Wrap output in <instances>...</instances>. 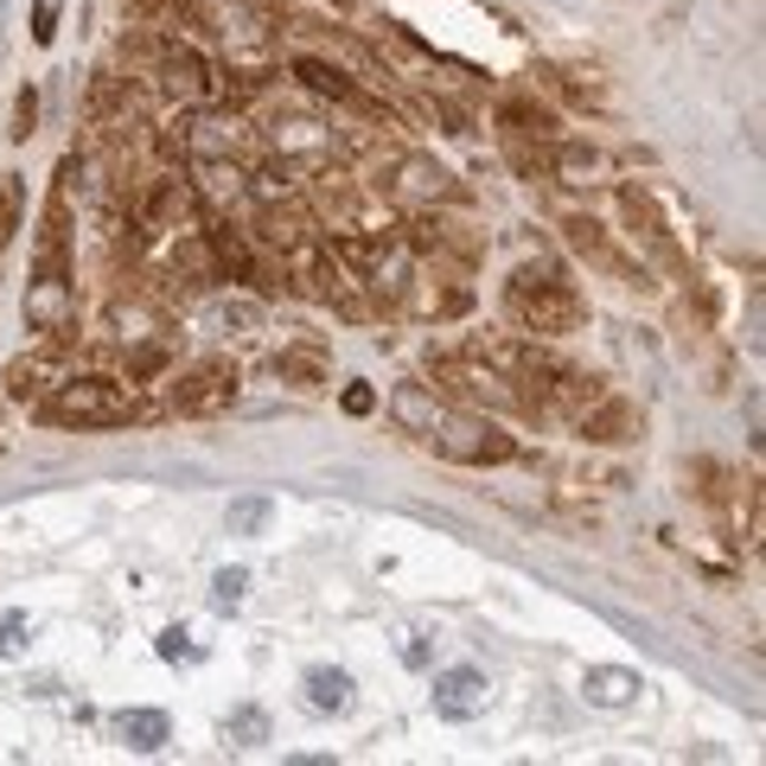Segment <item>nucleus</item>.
Listing matches in <instances>:
<instances>
[{
    "instance_id": "nucleus-1",
    "label": "nucleus",
    "mask_w": 766,
    "mask_h": 766,
    "mask_svg": "<svg viewBox=\"0 0 766 766\" xmlns=\"http://www.w3.org/2000/svg\"><path fill=\"white\" fill-rule=\"evenodd\" d=\"M505 313L517 320L524 339H568V332L587 326V301L568 288L562 275H536V269H517L505 288Z\"/></svg>"
},
{
    "instance_id": "nucleus-2",
    "label": "nucleus",
    "mask_w": 766,
    "mask_h": 766,
    "mask_svg": "<svg viewBox=\"0 0 766 766\" xmlns=\"http://www.w3.org/2000/svg\"><path fill=\"white\" fill-rule=\"evenodd\" d=\"M128 415H141L134 390L109 377H64L46 396V422L58 429H122Z\"/></svg>"
},
{
    "instance_id": "nucleus-3",
    "label": "nucleus",
    "mask_w": 766,
    "mask_h": 766,
    "mask_svg": "<svg viewBox=\"0 0 766 766\" xmlns=\"http://www.w3.org/2000/svg\"><path fill=\"white\" fill-rule=\"evenodd\" d=\"M377 199L409 204V211H429V204H454L460 185H454V173H447L434 153L403 148V153H390V160L377 167Z\"/></svg>"
},
{
    "instance_id": "nucleus-4",
    "label": "nucleus",
    "mask_w": 766,
    "mask_h": 766,
    "mask_svg": "<svg viewBox=\"0 0 766 766\" xmlns=\"http://www.w3.org/2000/svg\"><path fill=\"white\" fill-rule=\"evenodd\" d=\"M434 454L460 460V466H505L517 454V441L505 429H492L485 415H466V409H441V422L429 429Z\"/></svg>"
},
{
    "instance_id": "nucleus-5",
    "label": "nucleus",
    "mask_w": 766,
    "mask_h": 766,
    "mask_svg": "<svg viewBox=\"0 0 766 766\" xmlns=\"http://www.w3.org/2000/svg\"><path fill=\"white\" fill-rule=\"evenodd\" d=\"M288 288H294L301 301L364 313V306L352 301V269H345V255H332L326 243H301V250L288 255Z\"/></svg>"
},
{
    "instance_id": "nucleus-6",
    "label": "nucleus",
    "mask_w": 766,
    "mask_h": 766,
    "mask_svg": "<svg viewBox=\"0 0 766 766\" xmlns=\"http://www.w3.org/2000/svg\"><path fill=\"white\" fill-rule=\"evenodd\" d=\"M236 364L230 357H204V364H192L185 377L173 383V409L179 415H224L230 403H236Z\"/></svg>"
},
{
    "instance_id": "nucleus-7",
    "label": "nucleus",
    "mask_w": 766,
    "mask_h": 766,
    "mask_svg": "<svg viewBox=\"0 0 766 766\" xmlns=\"http://www.w3.org/2000/svg\"><path fill=\"white\" fill-rule=\"evenodd\" d=\"M696 473L709 480V485H703V498L728 517L735 543H754V536H760V492H754V480H735V473H728V466H715V460H703Z\"/></svg>"
},
{
    "instance_id": "nucleus-8",
    "label": "nucleus",
    "mask_w": 766,
    "mask_h": 766,
    "mask_svg": "<svg viewBox=\"0 0 766 766\" xmlns=\"http://www.w3.org/2000/svg\"><path fill=\"white\" fill-rule=\"evenodd\" d=\"M320 211H326V224L339 230V236H364V230H383L377 224V204L364 199V185L345 173H332V167H320Z\"/></svg>"
},
{
    "instance_id": "nucleus-9",
    "label": "nucleus",
    "mask_w": 766,
    "mask_h": 766,
    "mask_svg": "<svg viewBox=\"0 0 766 766\" xmlns=\"http://www.w3.org/2000/svg\"><path fill=\"white\" fill-rule=\"evenodd\" d=\"M619 218H626V230H633L652 255H658L664 269H677V275H684V255H677V243H671V224H664V211L652 204V192L619 185Z\"/></svg>"
},
{
    "instance_id": "nucleus-10",
    "label": "nucleus",
    "mask_w": 766,
    "mask_h": 766,
    "mask_svg": "<svg viewBox=\"0 0 766 766\" xmlns=\"http://www.w3.org/2000/svg\"><path fill=\"white\" fill-rule=\"evenodd\" d=\"M485 703H492V684L473 664H454V671L434 677V715L441 722H473V715H485Z\"/></svg>"
},
{
    "instance_id": "nucleus-11",
    "label": "nucleus",
    "mask_w": 766,
    "mask_h": 766,
    "mask_svg": "<svg viewBox=\"0 0 766 766\" xmlns=\"http://www.w3.org/2000/svg\"><path fill=\"white\" fill-rule=\"evenodd\" d=\"M26 320L39 332L71 326V281H64V262H39V275L26 288Z\"/></svg>"
},
{
    "instance_id": "nucleus-12",
    "label": "nucleus",
    "mask_w": 766,
    "mask_h": 766,
    "mask_svg": "<svg viewBox=\"0 0 766 766\" xmlns=\"http://www.w3.org/2000/svg\"><path fill=\"white\" fill-rule=\"evenodd\" d=\"M294 77H301L313 97H332V102H345V109H357V115H371V122L390 128V115H383L377 102L364 97V90H357V83L339 71V64H326V58H294Z\"/></svg>"
},
{
    "instance_id": "nucleus-13",
    "label": "nucleus",
    "mask_w": 766,
    "mask_h": 766,
    "mask_svg": "<svg viewBox=\"0 0 766 766\" xmlns=\"http://www.w3.org/2000/svg\"><path fill=\"white\" fill-rule=\"evenodd\" d=\"M638 689H645V677L626 671V664H587V677H582V696L594 709H633Z\"/></svg>"
},
{
    "instance_id": "nucleus-14",
    "label": "nucleus",
    "mask_w": 766,
    "mask_h": 766,
    "mask_svg": "<svg viewBox=\"0 0 766 766\" xmlns=\"http://www.w3.org/2000/svg\"><path fill=\"white\" fill-rule=\"evenodd\" d=\"M582 434H587V441L619 447V441H638V434H645V415H638L633 403H619V396H601V403L582 415Z\"/></svg>"
},
{
    "instance_id": "nucleus-15",
    "label": "nucleus",
    "mask_w": 766,
    "mask_h": 766,
    "mask_svg": "<svg viewBox=\"0 0 766 766\" xmlns=\"http://www.w3.org/2000/svg\"><path fill=\"white\" fill-rule=\"evenodd\" d=\"M58 383H64L58 352H32V357H13V364H7V396H13V403H39Z\"/></svg>"
},
{
    "instance_id": "nucleus-16",
    "label": "nucleus",
    "mask_w": 766,
    "mask_h": 766,
    "mask_svg": "<svg viewBox=\"0 0 766 766\" xmlns=\"http://www.w3.org/2000/svg\"><path fill=\"white\" fill-rule=\"evenodd\" d=\"M301 689H306V709L313 715H345L357 684L345 677V671H332V664H313V671L301 677Z\"/></svg>"
},
{
    "instance_id": "nucleus-17",
    "label": "nucleus",
    "mask_w": 766,
    "mask_h": 766,
    "mask_svg": "<svg viewBox=\"0 0 766 766\" xmlns=\"http://www.w3.org/2000/svg\"><path fill=\"white\" fill-rule=\"evenodd\" d=\"M167 735H173V722L160 709H122L115 715V740H122L128 754H160Z\"/></svg>"
},
{
    "instance_id": "nucleus-18",
    "label": "nucleus",
    "mask_w": 766,
    "mask_h": 766,
    "mask_svg": "<svg viewBox=\"0 0 766 766\" xmlns=\"http://www.w3.org/2000/svg\"><path fill=\"white\" fill-rule=\"evenodd\" d=\"M204 250H211V269H218V275H230V281H250L255 275L250 243H243L230 224H211V230H204Z\"/></svg>"
},
{
    "instance_id": "nucleus-19",
    "label": "nucleus",
    "mask_w": 766,
    "mask_h": 766,
    "mask_svg": "<svg viewBox=\"0 0 766 766\" xmlns=\"http://www.w3.org/2000/svg\"><path fill=\"white\" fill-rule=\"evenodd\" d=\"M192 211H199V185H185V179H153L148 224H185Z\"/></svg>"
},
{
    "instance_id": "nucleus-20",
    "label": "nucleus",
    "mask_w": 766,
    "mask_h": 766,
    "mask_svg": "<svg viewBox=\"0 0 766 766\" xmlns=\"http://www.w3.org/2000/svg\"><path fill=\"white\" fill-rule=\"evenodd\" d=\"M390 415L403 422L409 434H429L434 422H441V403H434V390L429 383H403L396 396H390Z\"/></svg>"
},
{
    "instance_id": "nucleus-21",
    "label": "nucleus",
    "mask_w": 766,
    "mask_h": 766,
    "mask_svg": "<svg viewBox=\"0 0 766 766\" xmlns=\"http://www.w3.org/2000/svg\"><path fill=\"white\" fill-rule=\"evenodd\" d=\"M275 377H281V383H294V390H326L332 371H326V357H320V352L294 345V352H281V357H275Z\"/></svg>"
},
{
    "instance_id": "nucleus-22",
    "label": "nucleus",
    "mask_w": 766,
    "mask_h": 766,
    "mask_svg": "<svg viewBox=\"0 0 766 766\" xmlns=\"http://www.w3.org/2000/svg\"><path fill=\"white\" fill-rule=\"evenodd\" d=\"M192 134V148H204V153H236V148H250V128L236 122V115H204V122H192L185 128Z\"/></svg>"
},
{
    "instance_id": "nucleus-23",
    "label": "nucleus",
    "mask_w": 766,
    "mask_h": 766,
    "mask_svg": "<svg viewBox=\"0 0 766 766\" xmlns=\"http://www.w3.org/2000/svg\"><path fill=\"white\" fill-rule=\"evenodd\" d=\"M250 173L236 160H199V199H243Z\"/></svg>"
},
{
    "instance_id": "nucleus-24",
    "label": "nucleus",
    "mask_w": 766,
    "mask_h": 766,
    "mask_svg": "<svg viewBox=\"0 0 766 766\" xmlns=\"http://www.w3.org/2000/svg\"><path fill=\"white\" fill-rule=\"evenodd\" d=\"M505 128H511V134H536V141H556V115H550L543 102H531V97H511V102H505Z\"/></svg>"
},
{
    "instance_id": "nucleus-25",
    "label": "nucleus",
    "mask_w": 766,
    "mask_h": 766,
    "mask_svg": "<svg viewBox=\"0 0 766 766\" xmlns=\"http://www.w3.org/2000/svg\"><path fill=\"white\" fill-rule=\"evenodd\" d=\"M262 236H269V243H275L281 255H294L301 243H313V218H306V211H269Z\"/></svg>"
},
{
    "instance_id": "nucleus-26",
    "label": "nucleus",
    "mask_w": 766,
    "mask_h": 766,
    "mask_svg": "<svg viewBox=\"0 0 766 766\" xmlns=\"http://www.w3.org/2000/svg\"><path fill=\"white\" fill-rule=\"evenodd\" d=\"M550 167H556V179H594L607 160H601V148H582V141H562L556 153H550Z\"/></svg>"
},
{
    "instance_id": "nucleus-27",
    "label": "nucleus",
    "mask_w": 766,
    "mask_h": 766,
    "mask_svg": "<svg viewBox=\"0 0 766 766\" xmlns=\"http://www.w3.org/2000/svg\"><path fill=\"white\" fill-rule=\"evenodd\" d=\"M211 320H218L224 332H262V306L243 301V294H224V301L211 306Z\"/></svg>"
},
{
    "instance_id": "nucleus-28",
    "label": "nucleus",
    "mask_w": 766,
    "mask_h": 766,
    "mask_svg": "<svg viewBox=\"0 0 766 766\" xmlns=\"http://www.w3.org/2000/svg\"><path fill=\"white\" fill-rule=\"evenodd\" d=\"M20 211H26V185H20V173H7V179H0V250L13 243V230H20Z\"/></svg>"
},
{
    "instance_id": "nucleus-29",
    "label": "nucleus",
    "mask_w": 766,
    "mask_h": 766,
    "mask_svg": "<svg viewBox=\"0 0 766 766\" xmlns=\"http://www.w3.org/2000/svg\"><path fill=\"white\" fill-rule=\"evenodd\" d=\"M224 740L230 747H262V740H269V715L262 709H236L224 722Z\"/></svg>"
},
{
    "instance_id": "nucleus-30",
    "label": "nucleus",
    "mask_w": 766,
    "mask_h": 766,
    "mask_svg": "<svg viewBox=\"0 0 766 766\" xmlns=\"http://www.w3.org/2000/svg\"><path fill=\"white\" fill-rule=\"evenodd\" d=\"M243 594H250V568H218V582H211V607L236 613L243 607Z\"/></svg>"
},
{
    "instance_id": "nucleus-31",
    "label": "nucleus",
    "mask_w": 766,
    "mask_h": 766,
    "mask_svg": "<svg viewBox=\"0 0 766 766\" xmlns=\"http://www.w3.org/2000/svg\"><path fill=\"white\" fill-rule=\"evenodd\" d=\"M269 524V498H236L230 505V536H255Z\"/></svg>"
},
{
    "instance_id": "nucleus-32",
    "label": "nucleus",
    "mask_w": 766,
    "mask_h": 766,
    "mask_svg": "<svg viewBox=\"0 0 766 766\" xmlns=\"http://www.w3.org/2000/svg\"><path fill=\"white\" fill-rule=\"evenodd\" d=\"M26 633H32V619H26L20 607L0 613V658H20V652H26Z\"/></svg>"
},
{
    "instance_id": "nucleus-33",
    "label": "nucleus",
    "mask_w": 766,
    "mask_h": 766,
    "mask_svg": "<svg viewBox=\"0 0 766 766\" xmlns=\"http://www.w3.org/2000/svg\"><path fill=\"white\" fill-rule=\"evenodd\" d=\"M153 652H160L167 664H192V658H199V645H192V633H185V626H167V633L153 638Z\"/></svg>"
},
{
    "instance_id": "nucleus-34",
    "label": "nucleus",
    "mask_w": 766,
    "mask_h": 766,
    "mask_svg": "<svg viewBox=\"0 0 766 766\" xmlns=\"http://www.w3.org/2000/svg\"><path fill=\"white\" fill-rule=\"evenodd\" d=\"M58 7H64V0H32V46H51V39H58Z\"/></svg>"
},
{
    "instance_id": "nucleus-35",
    "label": "nucleus",
    "mask_w": 766,
    "mask_h": 766,
    "mask_svg": "<svg viewBox=\"0 0 766 766\" xmlns=\"http://www.w3.org/2000/svg\"><path fill=\"white\" fill-rule=\"evenodd\" d=\"M173 20L192 26V32H218V20H211V0H173Z\"/></svg>"
},
{
    "instance_id": "nucleus-36",
    "label": "nucleus",
    "mask_w": 766,
    "mask_h": 766,
    "mask_svg": "<svg viewBox=\"0 0 766 766\" xmlns=\"http://www.w3.org/2000/svg\"><path fill=\"white\" fill-rule=\"evenodd\" d=\"M396 658H403L409 671H422V664L434 658V645H429V633H403V645H396Z\"/></svg>"
},
{
    "instance_id": "nucleus-37",
    "label": "nucleus",
    "mask_w": 766,
    "mask_h": 766,
    "mask_svg": "<svg viewBox=\"0 0 766 766\" xmlns=\"http://www.w3.org/2000/svg\"><path fill=\"white\" fill-rule=\"evenodd\" d=\"M128 371H134V377H153V371H167V352H160V345H134V352H128Z\"/></svg>"
},
{
    "instance_id": "nucleus-38",
    "label": "nucleus",
    "mask_w": 766,
    "mask_h": 766,
    "mask_svg": "<svg viewBox=\"0 0 766 766\" xmlns=\"http://www.w3.org/2000/svg\"><path fill=\"white\" fill-rule=\"evenodd\" d=\"M32 122H39V97H32V90H20V102H13V134H32Z\"/></svg>"
},
{
    "instance_id": "nucleus-39",
    "label": "nucleus",
    "mask_w": 766,
    "mask_h": 766,
    "mask_svg": "<svg viewBox=\"0 0 766 766\" xmlns=\"http://www.w3.org/2000/svg\"><path fill=\"white\" fill-rule=\"evenodd\" d=\"M339 403H345V415H371L377 396H371V383H345V396H339Z\"/></svg>"
},
{
    "instance_id": "nucleus-40",
    "label": "nucleus",
    "mask_w": 766,
    "mask_h": 766,
    "mask_svg": "<svg viewBox=\"0 0 766 766\" xmlns=\"http://www.w3.org/2000/svg\"><path fill=\"white\" fill-rule=\"evenodd\" d=\"M128 7H134L141 20H153V26H167V20H173V0H128Z\"/></svg>"
}]
</instances>
